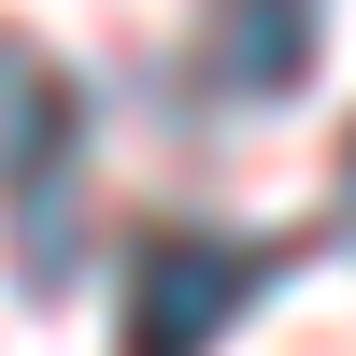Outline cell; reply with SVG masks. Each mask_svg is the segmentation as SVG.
<instances>
[{"instance_id":"1","label":"cell","mask_w":356,"mask_h":356,"mask_svg":"<svg viewBox=\"0 0 356 356\" xmlns=\"http://www.w3.org/2000/svg\"><path fill=\"white\" fill-rule=\"evenodd\" d=\"M300 271V243H143V285L114 314V356H214V328L257 300V285Z\"/></svg>"},{"instance_id":"2","label":"cell","mask_w":356,"mask_h":356,"mask_svg":"<svg viewBox=\"0 0 356 356\" xmlns=\"http://www.w3.org/2000/svg\"><path fill=\"white\" fill-rule=\"evenodd\" d=\"M15 285L43 300L72 271V86H57L43 43H15Z\"/></svg>"},{"instance_id":"3","label":"cell","mask_w":356,"mask_h":356,"mask_svg":"<svg viewBox=\"0 0 356 356\" xmlns=\"http://www.w3.org/2000/svg\"><path fill=\"white\" fill-rule=\"evenodd\" d=\"M314 72V0H214V86L228 100H285Z\"/></svg>"},{"instance_id":"4","label":"cell","mask_w":356,"mask_h":356,"mask_svg":"<svg viewBox=\"0 0 356 356\" xmlns=\"http://www.w3.org/2000/svg\"><path fill=\"white\" fill-rule=\"evenodd\" d=\"M342 214H356V143H342Z\"/></svg>"}]
</instances>
